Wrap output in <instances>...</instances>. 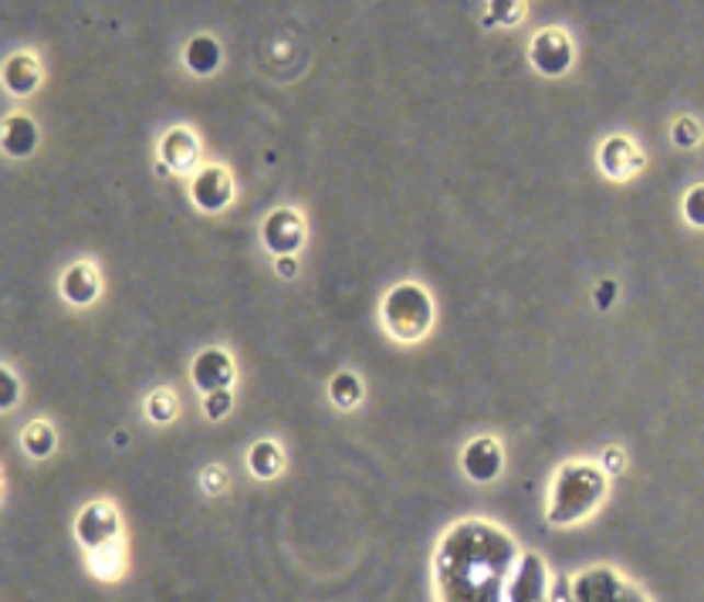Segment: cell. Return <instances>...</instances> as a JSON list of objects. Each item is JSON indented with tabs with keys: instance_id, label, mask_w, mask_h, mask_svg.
Instances as JSON below:
<instances>
[{
	"instance_id": "cell-32",
	"label": "cell",
	"mask_w": 704,
	"mask_h": 602,
	"mask_svg": "<svg viewBox=\"0 0 704 602\" xmlns=\"http://www.w3.org/2000/svg\"><path fill=\"white\" fill-rule=\"evenodd\" d=\"M620 464H623V457H620L616 451H610V454L603 457V464H600V467H603V470H610V467H620Z\"/></svg>"
},
{
	"instance_id": "cell-30",
	"label": "cell",
	"mask_w": 704,
	"mask_h": 602,
	"mask_svg": "<svg viewBox=\"0 0 704 602\" xmlns=\"http://www.w3.org/2000/svg\"><path fill=\"white\" fill-rule=\"evenodd\" d=\"M613 292H616V288H613V281H603L600 292H597V305H600L603 311L610 308V298H613Z\"/></svg>"
},
{
	"instance_id": "cell-31",
	"label": "cell",
	"mask_w": 704,
	"mask_h": 602,
	"mask_svg": "<svg viewBox=\"0 0 704 602\" xmlns=\"http://www.w3.org/2000/svg\"><path fill=\"white\" fill-rule=\"evenodd\" d=\"M620 602H647V595L637 589V586H627V592H623V599Z\"/></svg>"
},
{
	"instance_id": "cell-12",
	"label": "cell",
	"mask_w": 704,
	"mask_h": 602,
	"mask_svg": "<svg viewBox=\"0 0 704 602\" xmlns=\"http://www.w3.org/2000/svg\"><path fill=\"white\" fill-rule=\"evenodd\" d=\"M600 170L610 180H634L644 170V152L631 136H610L600 146Z\"/></svg>"
},
{
	"instance_id": "cell-1",
	"label": "cell",
	"mask_w": 704,
	"mask_h": 602,
	"mask_svg": "<svg viewBox=\"0 0 704 602\" xmlns=\"http://www.w3.org/2000/svg\"><path fill=\"white\" fill-rule=\"evenodd\" d=\"M522 558L519 542L481 518L451 525L434 555L441 602H504V586Z\"/></svg>"
},
{
	"instance_id": "cell-28",
	"label": "cell",
	"mask_w": 704,
	"mask_h": 602,
	"mask_svg": "<svg viewBox=\"0 0 704 602\" xmlns=\"http://www.w3.org/2000/svg\"><path fill=\"white\" fill-rule=\"evenodd\" d=\"M553 602H576L569 579H553Z\"/></svg>"
},
{
	"instance_id": "cell-14",
	"label": "cell",
	"mask_w": 704,
	"mask_h": 602,
	"mask_svg": "<svg viewBox=\"0 0 704 602\" xmlns=\"http://www.w3.org/2000/svg\"><path fill=\"white\" fill-rule=\"evenodd\" d=\"M42 78H45L42 61H37L31 52L11 55V58L4 61V68H0V82H4V89H8L11 95H18V99L34 95L37 86H42Z\"/></svg>"
},
{
	"instance_id": "cell-8",
	"label": "cell",
	"mask_w": 704,
	"mask_h": 602,
	"mask_svg": "<svg viewBox=\"0 0 704 602\" xmlns=\"http://www.w3.org/2000/svg\"><path fill=\"white\" fill-rule=\"evenodd\" d=\"M190 200L204 214H224L234 204V177L227 167L207 163L190 177Z\"/></svg>"
},
{
	"instance_id": "cell-25",
	"label": "cell",
	"mask_w": 704,
	"mask_h": 602,
	"mask_svg": "<svg viewBox=\"0 0 704 602\" xmlns=\"http://www.w3.org/2000/svg\"><path fill=\"white\" fill-rule=\"evenodd\" d=\"M0 379H4V393H0V410L11 413L18 407V399H21V379L14 376L11 366H0Z\"/></svg>"
},
{
	"instance_id": "cell-29",
	"label": "cell",
	"mask_w": 704,
	"mask_h": 602,
	"mask_svg": "<svg viewBox=\"0 0 704 602\" xmlns=\"http://www.w3.org/2000/svg\"><path fill=\"white\" fill-rule=\"evenodd\" d=\"M275 271H279L282 277L298 274V258H275Z\"/></svg>"
},
{
	"instance_id": "cell-10",
	"label": "cell",
	"mask_w": 704,
	"mask_h": 602,
	"mask_svg": "<svg viewBox=\"0 0 704 602\" xmlns=\"http://www.w3.org/2000/svg\"><path fill=\"white\" fill-rule=\"evenodd\" d=\"M461 467L475 485H491L504 470V451L495 436H475L472 444H464L461 451Z\"/></svg>"
},
{
	"instance_id": "cell-20",
	"label": "cell",
	"mask_w": 704,
	"mask_h": 602,
	"mask_svg": "<svg viewBox=\"0 0 704 602\" xmlns=\"http://www.w3.org/2000/svg\"><path fill=\"white\" fill-rule=\"evenodd\" d=\"M21 447L37 457V461H45L55 454V427L48 420H34L21 430Z\"/></svg>"
},
{
	"instance_id": "cell-4",
	"label": "cell",
	"mask_w": 704,
	"mask_h": 602,
	"mask_svg": "<svg viewBox=\"0 0 704 602\" xmlns=\"http://www.w3.org/2000/svg\"><path fill=\"white\" fill-rule=\"evenodd\" d=\"M75 538L86 552H95L102 545L123 542V518L120 508L112 501H89L82 511L75 514Z\"/></svg>"
},
{
	"instance_id": "cell-17",
	"label": "cell",
	"mask_w": 704,
	"mask_h": 602,
	"mask_svg": "<svg viewBox=\"0 0 704 602\" xmlns=\"http://www.w3.org/2000/svg\"><path fill=\"white\" fill-rule=\"evenodd\" d=\"M183 65L193 71V75H201V78H211L220 71L224 65V48L217 37L211 34H197V37H190V45L183 48Z\"/></svg>"
},
{
	"instance_id": "cell-21",
	"label": "cell",
	"mask_w": 704,
	"mask_h": 602,
	"mask_svg": "<svg viewBox=\"0 0 704 602\" xmlns=\"http://www.w3.org/2000/svg\"><path fill=\"white\" fill-rule=\"evenodd\" d=\"M177 413H180V404H177L173 389L163 386V389H152V393H149V399H146V417H149L152 423L167 427V423L177 420Z\"/></svg>"
},
{
	"instance_id": "cell-27",
	"label": "cell",
	"mask_w": 704,
	"mask_h": 602,
	"mask_svg": "<svg viewBox=\"0 0 704 602\" xmlns=\"http://www.w3.org/2000/svg\"><path fill=\"white\" fill-rule=\"evenodd\" d=\"M224 488H227L224 467H207V470H204V491H207V495H220Z\"/></svg>"
},
{
	"instance_id": "cell-3",
	"label": "cell",
	"mask_w": 704,
	"mask_h": 602,
	"mask_svg": "<svg viewBox=\"0 0 704 602\" xmlns=\"http://www.w3.org/2000/svg\"><path fill=\"white\" fill-rule=\"evenodd\" d=\"M434 298L417 281H400L383 298V326L397 342H420L434 329Z\"/></svg>"
},
{
	"instance_id": "cell-18",
	"label": "cell",
	"mask_w": 704,
	"mask_h": 602,
	"mask_svg": "<svg viewBox=\"0 0 704 602\" xmlns=\"http://www.w3.org/2000/svg\"><path fill=\"white\" fill-rule=\"evenodd\" d=\"M248 467L258 480H271V477H279L282 467H285V454L282 447L275 444V440H258V444L248 451Z\"/></svg>"
},
{
	"instance_id": "cell-24",
	"label": "cell",
	"mask_w": 704,
	"mask_h": 602,
	"mask_svg": "<svg viewBox=\"0 0 704 602\" xmlns=\"http://www.w3.org/2000/svg\"><path fill=\"white\" fill-rule=\"evenodd\" d=\"M525 18V4L519 0H504V4H488V14H485V24H519Z\"/></svg>"
},
{
	"instance_id": "cell-19",
	"label": "cell",
	"mask_w": 704,
	"mask_h": 602,
	"mask_svg": "<svg viewBox=\"0 0 704 602\" xmlns=\"http://www.w3.org/2000/svg\"><path fill=\"white\" fill-rule=\"evenodd\" d=\"M363 396H366V386L356 373H336L332 383H329V399L339 407V410H356L363 404Z\"/></svg>"
},
{
	"instance_id": "cell-9",
	"label": "cell",
	"mask_w": 704,
	"mask_h": 602,
	"mask_svg": "<svg viewBox=\"0 0 704 602\" xmlns=\"http://www.w3.org/2000/svg\"><path fill=\"white\" fill-rule=\"evenodd\" d=\"M190 379L193 386H197L204 396L211 393H224L234 386V379H238V366H234V359L227 349H204L197 359L190 363Z\"/></svg>"
},
{
	"instance_id": "cell-7",
	"label": "cell",
	"mask_w": 704,
	"mask_h": 602,
	"mask_svg": "<svg viewBox=\"0 0 704 602\" xmlns=\"http://www.w3.org/2000/svg\"><path fill=\"white\" fill-rule=\"evenodd\" d=\"M572 37L563 27H545L532 37L529 45V61L538 75L545 78H563L572 68Z\"/></svg>"
},
{
	"instance_id": "cell-6",
	"label": "cell",
	"mask_w": 704,
	"mask_h": 602,
	"mask_svg": "<svg viewBox=\"0 0 704 602\" xmlns=\"http://www.w3.org/2000/svg\"><path fill=\"white\" fill-rule=\"evenodd\" d=\"M504 602H553V579L542 555L522 552L512 579L504 586Z\"/></svg>"
},
{
	"instance_id": "cell-2",
	"label": "cell",
	"mask_w": 704,
	"mask_h": 602,
	"mask_svg": "<svg viewBox=\"0 0 704 602\" xmlns=\"http://www.w3.org/2000/svg\"><path fill=\"white\" fill-rule=\"evenodd\" d=\"M606 491H610V480L600 464L569 461L553 477L545 518H549V525H556V529L579 525V521L597 514V508L606 501Z\"/></svg>"
},
{
	"instance_id": "cell-23",
	"label": "cell",
	"mask_w": 704,
	"mask_h": 602,
	"mask_svg": "<svg viewBox=\"0 0 704 602\" xmlns=\"http://www.w3.org/2000/svg\"><path fill=\"white\" fill-rule=\"evenodd\" d=\"M681 214H684V220H688L694 230H704V183H697V186H691V190L684 193Z\"/></svg>"
},
{
	"instance_id": "cell-13",
	"label": "cell",
	"mask_w": 704,
	"mask_h": 602,
	"mask_svg": "<svg viewBox=\"0 0 704 602\" xmlns=\"http://www.w3.org/2000/svg\"><path fill=\"white\" fill-rule=\"evenodd\" d=\"M102 295V274L95 264L78 261L61 274V298L75 308H89Z\"/></svg>"
},
{
	"instance_id": "cell-15",
	"label": "cell",
	"mask_w": 704,
	"mask_h": 602,
	"mask_svg": "<svg viewBox=\"0 0 704 602\" xmlns=\"http://www.w3.org/2000/svg\"><path fill=\"white\" fill-rule=\"evenodd\" d=\"M37 143H42V133H37L34 118L24 115V112H14L4 118V129H0V146L11 159H27L34 156Z\"/></svg>"
},
{
	"instance_id": "cell-5",
	"label": "cell",
	"mask_w": 704,
	"mask_h": 602,
	"mask_svg": "<svg viewBox=\"0 0 704 602\" xmlns=\"http://www.w3.org/2000/svg\"><path fill=\"white\" fill-rule=\"evenodd\" d=\"M305 217L292 207H279L271 211L261 224V245L275 254V258H298V251L305 248Z\"/></svg>"
},
{
	"instance_id": "cell-16",
	"label": "cell",
	"mask_w": 704,
	"mask_h": 602,
	"mask_svg": "<svg viewBox=\"0 0 704 602\" xmlns=\"http://www.w3.org/2000/svg\"><path fill=\"white\" fill-rule=\"evenodd\" d=\"M86 566L99 582H120L129 569L126 542H112V545H102L95 552H86Z\"/></svg>"
},
{
	"instance_id": "cell-11",
	"label": "cell",
	"mask_w": 704,
	"mask_h": 602,
	"mask_svg": "<svg viewBox=\"0 0 704 602\" xmlns=\"http://www.w3.org/2000/svg\"><path fill=\"white\" fill-rule=\"evenodd\" d=\"M160 163L170 170V173H197L201 170V139L193 129H170L160 143Z\"/></svg>"
},
{
	"instance_id": "cell-26",
	"label": "cell",
	"mask_w": 704,
	"mask_h": 602,
	"mask_svg": "<svg viewBox=\"0 0 704 602\" xmlns=\"http://www.w3.org/2000/svg\"><path fill=\"white\" fill-rule=\"evenodd\" d=\"M230 410H234V393H230V389L204 396V413H207V420H224Z\"/></svg>"
},
{
	"instance_id": "cell-22",
	"label": "cell",
	"mask_w": 704,
	"mask_h": 602,
	"mask_svg": "<svg viewBox=\"0 0 704 602\" xmlns=\"http://www.w3.org/2000/svg\"><path fill=\"white\" fill-rule=\"evenodd\" d=\"M701 136H704V129H701L697 118H691V115L674 118L671 139H674V146H678V149H697V146H701Z\"/></svg>"
}]
</instances>
